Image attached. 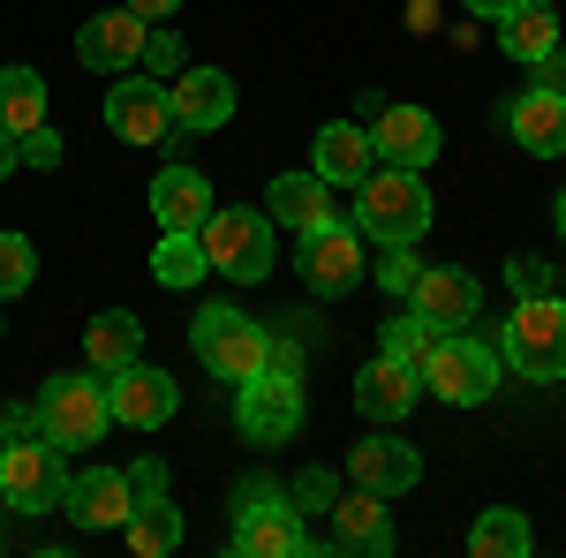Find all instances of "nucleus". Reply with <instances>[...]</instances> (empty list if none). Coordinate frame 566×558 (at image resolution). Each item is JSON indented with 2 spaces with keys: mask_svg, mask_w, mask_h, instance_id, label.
<instances>
[{
  "mask_svg": "<svg viewBox=\"0 0 566 558\" xmlns=\"http://www.w3.org/2000/svg\"><path fill=\"white\" fill-rule=\"evenodd\" d=\"M348 212L378 250H386V242H423V227H431V189H423L416 167H370L355 181Z\"/></svg>",
  "mask_w": 566,
  "mask_h": 558,
  "instance_id": "nucleus-1",
  "label": "nucleus"
},
{
  "mask_svg": "<svg viewBox=\"0 0 566 558\" xmlns=\"http://www.w3.org/2000/svg\"><path fill=\"white\" fill-rule=\"evenodd\" d=\"M499 355L522 370L528 386H559L566 378V295L514 302V317L499 325Z\"/></svg>",
  "mask_w": 566,
  "mask_h": 558,
  "instance_id": "nucleus-2",
  "label": "nucleus"
},
{
  "mask_svg": "<svg viewBox=\"0 0 566 558\" xmlns=\"http://www.w3.org/2000/svg\"><path fill=\"white\" fill-rule=\"evenodd\" d=\"M39 408V438H53L61 453H84L114 430V408H106V378L98 370H76V378H45V392L31 400Z\"/></svg>",
  "mask_w": 566,
  "mask_h": 558,
  "instance_id": "nucleus-3",
  "label": "nucleus"
},
{
  "mask_svg": "<svg viewBox=\"0 0 566 558\" xmlns=\"http://www.w3.org/2000/svg\"><path fill=\"white\" fill-rule=\"evenodd\" d=\"M189 340H197V362L212 370L219 386H242V378H258V370H264L272 333H264V325H250L234 302H212V309H197Z\"/></svg>",
  "mask_w": 566,
  "mask_h": 558,
  "instance_id": "nucleus-4",
  "label": "nucleus"
},
{
  "mask_svg": "<svg viewBox=\"0 0 566 558\" xmlns=\"http://www.w3.org/2000/svg\"><path fill=\"white\" fill-rule=\"evenodd\" d=\"M205 242V264L227 272V280H264L272 272V212H242V204H212V219L197 227Z\"/></svg>",
  "mask_w": 566,
  "mask_h": 558,
  "instance_id": "nucleus-5",
  "label": "nucleus"
},
{
  "mask_svg": "<svg viewBox=\"0 0 566 558\" xmlns=\"http://www.w3.org/2000/svg\"><path fill=\"white\" fill-rule=\"evenodd\" d=\"M423 386L446 400V408H476L499 392V347L483 340V333H438V355L423 362Z\"/></svg>",
  "mask_w": 566,
  "mask_h": 558,
  "instance_id": "nucleus-6",
  "label": "nucleus"
},
{
  "mask_svg": "<svg viewBox=\"0 0 566 558\" xmlns=\"http://www.w3.org/2000/svg\"><path fill=\"white\" fill-rule=\"evenodd\" d=\"M310 415V392L303 378H287V370H258V378H242L234 386V423L250 445H287Z\"/></svg>",
  "mask_w": 566,
  "mask_h": 558,
  "instance_id": "nucleus-7",
  "label": "nucleus"
},
{
  "mask_svg": "<svg viewBox=\"0 0 566 558\" xmlns=\"http://www.w3.org/2000/svg\"><path fill=\"white\" fill-rule=\"evenodd\" d=\"M61 491H69V475H61V445H53V438L23 430V438L0 445V498H8L15 514H53Z\"/></svg>",
  "mask_w": 566,
  "mask_h": 558,
  "instance_id": "nucleus-8",
  "label": "nucleus"
},
{
  "mask_svg": "<svg viewBox=\"0 0 566 558\" xmlns=\"http://www.w3.org/2000/svg\"><path fill=\"white\" fill-rule=\"evenodd\" d=\"M106 129L122 136V144H167L175 136V106H167V84L159 76H122V84L106 91Z\"/></svg>",
  "mask_w": 566,
  "mask_h": 558,
  "instance_id": "nucleus-9",
  "label": "nucleus"
},
{
  "mask_svg": "<svg viewBox=\"0 0 566 558\" xmlns=\"http://www.w3.org/2000/svg\"><path fill=\"white\" fill-rule=\"evenodd\" d=\"M144 39H151V23L136 8H106V15H91L84 31H76V61L98 69V76H129L136 61H144Z\"/></svg>",
  "mask_w": 566,
  "mask_h": 558,
  "instance_id": "nucleus-10",
  "label": "nucleus"
},
{
  "mask_svg": "<svg viewBox=\"0 0 566 558\" xmlns=\"http://www.w3.org/2000/svg\"><path fill=\"white\" fill-rule=\"evenodd\" d=\"M175 378L167 370H151L144 355L136 362H122L114 378H106V408H114V423H129V430H159L167 415H175Z\"/></svg>",
  "mask_w": 566,
  "mask_h": 558,
  "instance_id": "nucleus-11",
  "label": "nucleus"
},
{
  "mask_svg": "<svg viewBox=\"0 0 566 558\" xmlns=\"http://www.w3.org/2000/svg\"><path fill=\"white\" fill-rule=\"evenodd\" d=\"M355 280H363V227L355 219L303 234V287L310 295H348Z\"/></svg>",
  "mask_w": 566,
  "mask_h": 558,
  "instance_id": "nucleus-12",
  "label": "nucleus"
},
{
  "mask_svg": "<svg viewBox=\"0 0 566 558\" xmlns=\"http://www.w3.org/2000/svg\"><path fill=\"white\" fill-rule=\"evenodd\" d=\"M167 106H175V129L212 136L234 122V76L227 69H181V76H167Z\"/></svg>",
  "mask_w": 566,
  "mask_h": 558,
  "instance_id": "nucleus-13",
  "label": "nucleus"
},
{
  "mask_svg": "<svg viewBox=\"0 0 566 558\" xmlns=\"http://www.w3.org/2000/svg\"><path fill=\"white\" fill-rule=\"evenodd\" d=\"M408 309L438 325V333H461V325H476L483 309V287L461 272V264H431V272H416V287H408Z\"/></svg>",
  "mask_w": 566,
  "mask_h": 558,
  "instance_id": "nucleus-14",
  "label": "nucleus"
},
{
  "mask_svg": "<svg viewBox=\"0 0 566 558\" xmlns=\"http://www.w3.org/2000/svg\"><path fill=\"white\" fill-rule=\"evenodd\" d=\"M264 212H272V227H295V234H317V227L355 219L348 204H333V181H325V173H280V181L264 189Z\"/></svg>",
  "mask_w": 566,
  "mask_h": 558,
  "instance_id": "nucleus-15",
  "label": "nucleus"
},
{
  "mask_svg": "<svg viewBox=\"0 0 566 558\" xmlns=\"http://www.w3.org/2000/svg\"><path fill=\"white\" fill-rule=\"evenodd\" d=\"M234 551H242V558H310V551H317V536L303 528L295 498H272V506H258V514L234 520Z\"/></svg>",
  "mask_w": 566,
  "mask_h": 558,
  "instance_id": "nucleus-16",
  "label": "nucleus"
},
{
  "mask_svg": "<svg viewBox=\"0 0 566 558\" xmlns=\"http://www.w3.org/2000/svg\"><path fill=\"white\" fill-rule=\"evenodd\" d=\"M370 144H378V167H416L423 173L438 159V114H423V106H378Z\"/></svg>",
  "mask_w": 566,
  "mask_h": 558,
  "instance_id": "nucleus-17",
  "label": "nucleus"
},
{
  "mask_svg": "<svg viewBox=\"0 0 566 558\" xmlns=\"http://www.w3.org/2000/svg\"><path fill=\"white\" fill-rule=\"evenodd\" d=\"M506 136L522 144V151H536V159H559L566 151V91H544V84H528L522 98H506Z\"/></svg>",
  "mask_w": 566,
  "mask_h": 558,
  "instance_id": "nucleus-18",
  "label": "nucleus"
},
{
  "mask_svg": "<svg viewBox=\"0 0 566 558\" xmlns=\"http://www.w3.org/2000/svg\"><path fill=\"white\" fill-rule=\"evenodd\" d=\"M348 475H355V491L408 498V491L423 483V453H416V445H400V438H363V445L348 453Z\"/></svg>",
  "mask_w": 566,
  "mask_h": 558,
  "instance_id": "nucleus-19",
  "label": "nucleus"
},
{
  "mask_svg": "<svg viewBox=\"0 0 566 558\" xmlns=\"http://www.w3.org/2000/svg\"><path fill=\"white\" fill-rule=\"evenodd\" d=\"M61 506H69L76 528H122L129 506H136V498H129V468H84V475H69Z\"/></svg>",
  "mask_w": 566,
  "mask_h": 558,
  "instance_id": "nucleus-20",
  "label": "nucleus"
},
{
  "mask_svg": "<svg viewBox=\"0 0 566 558\" xmlns=\"http://www.w3.org/2000/svg\"><path fill=\"white\" fill-rule=\"evenodd\" d=\"M416 400H423V378H416L408 362H392V355H370V362H363V378H355V408H363L370 423H400Z\"/></svg>",
  "mask_w": 566,
  "mask_h": 558,
  "instance_id": "nucleus-21",
  "label": "nucleus"
},
{
  "mask_svg": "<svg viewBox=\"0 0 566 558\" xmlns=\"http://www.w3.org/2000/svg\"><path fill=\"white\" fill-rule=\"evenodd\" d=\"M370 167H378V144H370L363 122H333V129H317V144H310V173H325L333 189H355Z\"/></svg>",
  "mask_w": 566,
  "mask_h": 558,
  "instance_id": "nucleus-22",
  "label": "nucleus"
},
{
  "mask_svg": "<svg viewBox=\"0 0 566 558\" xmlns=\"http://www.w3.org/2000/svg\"><path fill=\"white\" fill-rule=\"evenodd\" d=\"M151 212H159L167 234H197V227L212 219V181H205L197 167H159V181H151Z\"/></svg>",
  "mask_w": 566,
  "mask_h": 558,
  "instance_id": "nucleus-23",
  "label": "nucleus"
},
{
  "mask_svg": "<svg viewBox=\"0 0 566 558\" xmlns=\"http://www.w3.org/2000/svg\"><path fill=\"white\" fill-rule=\"evenodd\" d=\"M333 551H392V514L378 491H355V498H333Z\"/></svg>",
  "mask_w": 566,
  "mask_h": 558,
  "instance_id": "nucleus-24",
  "label": "nucleus"
},
{
  "mask_svg": "<svg viewBox=\"0 0 566 558\" xmlns=\"http://www.w3.org/2000/svg\"><path fill=\"white\" fill-rule=\"evenodd\" d=\"M499 45L514 53V61H544L552 45H559V15H552V0H514L506 15H499Z\"/></svg>",
  "mask_w": 566,
  "mask_h": 558,
  "instance_id": "nucleus-25",
  "label": "nucleus"
},
{
  "mask_svg": "<svg viewBox=\"0 0 566 558\" xmlns=\"http://www.w3.org/2000/svg\"><path fill=\"white\" fill-rule=\"evenodd\" d=\"M84 355H91V370H98V378H114L122 362L144 355V325H136L129 309H98V317L84 325Z\"/></svg>",
  "mask_w": 566,
  "mask_h": 558,
  "instance_id": "nucleus-26",
  "label": "nucleus"
},
{
  "mask_svg": "<svg viewBox=\"0 0 566 558\" xmlns=\"http://www.w3.org/2000/svg\"><path fill=\"white\" fill-rule=\"evenodd\" d=\"M469 551L476 558H528L536 551V528H528L522 506H483L476 528H469Z\"/></svg>",
  "mask_w": 566,
  "mask_h": 558,
  "instance_id": "nucleus-27",
  "label": "nucleus"
},
{
  "mask_svg": "<svg viewBox=\"0 0 566 558\" xmlns=\"http://www.w3.org/2000/svg\"><path fill=\"white\" fill-rule=\"evenodd\" d=\"M45 122V76L39 69H0V129L23 136Z\"/></svg>",
  "mask_w": 566,
  "mask_h": 558,
  "instance_id": "nucleus-28",
  "label": "nucleus"
},
{
  "mask_svg": "<svg viewBox=\"0 0 566 558\" xmlns=\"http://www.w3.org/2000/svg\"><path fill=\"white\" fill-rule=\"evenodd\" d=\"M122 536H129V551L136 558H167V551H181V506H136L129 520H122Z\"/></svg>",
  "mask_w": 566,
  "mask_h": 558,
  "instance_id": "nucleus-29",
  "label": "nucleus"
},
{
  "mask_svg": "<svg viewBox=\"0 0 566 558\" xmlns=\"http://www.w3.org/2000/svg\"><path fill=\"white\" fill-rule=\"evenodd\" d=\"M205 272H212V264H205V242H197V234H159V250H151V280H159V287H197V280H205Z\"/></svg>",
  "mask_w": 566,
  "mask_h": 558,
  "instance_id": "nucleus-30",
  "label": "nucleus"
},
{
  "mask_svg": "<svg viewBox=\"0 0 566 558\" xmlns=\"http://www.w3.org/2000/svg\"><path fill=\"white\" fill-rule=\"evenodd\" d=\"M378 355H392V362H408V370L423 378V362L438 355V325H423V317L408 309V317H392V325H386V340H378Z\"/></svg>",
  "mask_w": 566,
  "mask_h": 558,
  "instance_id": "nucleus-31",
  "label": "nucleus"
},
{
  "mask_svg": "<svg viewBox=\"0 0 566 558\" xmlns=\"http://www.w3.org/2000/svg\"><path fill=\"white\" fill-rule=\"evenodd\" d=\"M31 280H39V250H31V234H0V302H15Z\"/></svg>",
  "mask_w": 566,
  "mask_h": 558,
  "instance_id": "nucleus-32",
  "label": "nucleus"
},
{
  "mask_svg": "<svg viewBox=\"0 0 566 558\" xmlns=\"http://www.w3.org/2000/svg\"><path fill=\"white\" fill-rule=\"evenodd\" d=\"M506 280H514V302L559 295V264H544V257H514V264H506Z\"/></svg>",
  "mask_w": 566,
  "mask_h": 558,
  "instance_id": "nucleus-33",
  "label": "nucleus"
},
{
  "mask_svg": "<svg viewBox=\"0 0 566 558\" xmlns=\"http://www.w3.org/2000/svg\"><path fill=\"white\" fill-rule=\"evenodd\" d=\"M136 69H144V76H159V84L181 76V39L167 31V23H151V39H144V61H136Z\"/></svg>",
  "mask_w": 566,
  "mask_h": 558,
  "instance_id": "nucleus-34",
  "label": "nucleus"
},
{
  "mask_svg": "<svg viewBox=\"0 0 566 558\" xmlns=\"http://www.w3.org/2000/svg\"><path fill=\"white\" fill-rule=\"evenodd\" d=\"M416 272H423V264H416V242H386V257H378V287H386V295H408Z\"/></svg>",
  "mask_w": 566,
  "mask_h": 558,
  "instance_id": "nucleus-35",
  "label": "nucleus"
},
{
  "mask_svg": "<svg viewBox=\"0 0 566 558\" xmlns=\"http://www.w3.org/2000/svg\"><path fill=\"white\" fill-rule=\"evenodd\" d=\"M287 498H295V514H333L340 483H333V468H303V483H295Z\"/></svg>",
  "mask_w": 566,
  "mask_h": 558,
  "instance_id": "nucleus-36",
  "label": "nucleus"
},
{
  "mask_svg": "<svg viewBox=\"0 0 566 558\" xmlns=\"http://www.w3.org/2000/svg\"><path fill=\"white\" fill-rule=\"evenodd\" d=\"M129 498L136 506H159V498H167V461H136L129 468ZM129 506V514H136Z\"/></svg>",
  "mask_w": 566,
  "mask_h": 558,
  "instance_id": "nucleus-37",
  "label": "nucleus"
},
{
  "mask_svg": "<svg viewBox=\"0 0 566 558\" xmlns=\"http://www.w3.org/2000/svg\"><path fill=\"white\" fill-rule=\"evenodd\" d=\"M15 144H23V167H61V129H53V122H39V129H23Z\"/></svg>",
  "mask_w": 566,
  "mask_h": 558,
  "instance_id": "nucleus-38",
  "label": "nucleus"
},
{
  "mask_svg": "<svg viewBox=\"0 0 566 558\" xmlns=\"http://www.w3.org/2000/svg\"><path fill=\"white\" fill-rule=\"evenodd\" d=\"M536 84H544V91H566V53H559V45L536 61Z\"/></svg>",
  "mask_w": 566,
  "mask_h": 558,
  "instance_id": "nucleus-39",
  "label": "nucleus"
},
{
  "mask_svg": "<svg viewBox=\"0 0 566 558\" xmlns=\"http://www.w3.org/2000/svg\"><path fill=\"white\" fill-rule=\"evenodd\" d=\"M23 430H39V408H8L0 415V438H23Z\"/></svg>",
  "mask_w": 566,
  "mask_h": 558,
  "instance_id": "nucleus-40",
  "label": "nucleus"
},
{
  "mask_svg": "<svg viewBox=\"0 0 566 558\" xmlns=\"http://www.w3.org/2000/svg\"><path fill=\"white\" fill-rule=\"evenodd\" d=\"M144 23H167V15H181V0H129Z\"/></svg>",
  "mask_w": 566,
  "mask_h": 558,
  "instance_id": "nucleus-41",
  "label": "nucleus"
},
{
  "mask_svg": "<svg viewBox=\"0 0 566 558\" xmlns=\"http://www.w3.org/2000/svg\"><path fill=\"white\" fill-rule=\"evenodd\" d=\"M15 167H23V144H15V136L0 129V181H8V173H15Z\"/></svg>",
  "mask_w": 566,
  "mask_h": 558,
  "instance_id": "nucleus-42",
  "label": "nucleus"
},
{
  "mask_svg": "<svg viewBox=\"0 0 566 558\" xmlns=\"http://www.w3.org/2000/svg\"><path fill=\"white\" fill-rule=\"evenodd\" d=\"M461 8H469V15H483V23H499V15H506L514 0H461Z\"/></svg>",
  "mask_w": 566,
  "mask_h": 558,
  "instance_id": "nucleus-43",
  "label": "nucleus"
},
{
  "mask_svg": "<svg viewBox=\"0 0 566 558\" xmlns=\"http://www.w3.org/2000/svg\"><path fill=\"white\" fill-rule=\"evenodd\" d=\"M408 23H416V31H431V23H438V8H431V0H408Z\"/></svg>",
  "mask_w": 566,
  "mask_h": 558,
  "instance_id": "nucleus-44",
  "label": "nucleus"
},
{
  "mask_svg": "<svg viewBox=\"0 0 566 558\" xmlns=\"http://www.w3.org/2000/svg\"><path fill=\"white\" fill-rule=\"evenodd\" d=\"M559 234H566V189H559Z\"/></svg>",
  "mask_w": 566,
  "mask_h": 558,
  "instance_id": "nucleus-45",
  "label": "nucleus"
},
{
  "mask_svg": "<svg viewBox=\"0 0 566 558\" xmlns=\"http://www.w3.org/2000/svg\"><path fill=\"white\" fill-rule=\"evenodd\" d=\"M559 295H566V264H559Z\"/></svg>",
  "mask_w": 566,
  "mask_h": 558,
  "instance_id": "nucleus-46",
  "label": "nucleus"
}]
</instances>
